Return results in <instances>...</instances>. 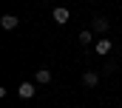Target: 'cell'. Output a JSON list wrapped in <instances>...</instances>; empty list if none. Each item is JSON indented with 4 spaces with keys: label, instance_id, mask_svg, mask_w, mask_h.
I'll list each match as a JSON object with an SVG mask.
<instances>
[{
    "label": "cell",
    "instance_id": "obj_1",
    "mask_svg": "<svg viewBox=\"0 0 122 108\" xmlns=\"http://www.w3.org/2000/svg\"><path fill=\"white\" fill-rule=\"evenodd\" d=\"M108 26H111V23H108V17H102V14H99V17H94L91 31H94V34H108Z\"/></svg>",
    "mask_w": 122,
    "mask_h": 108
},
{
    "label": "cell",
    "instance_id": "obj_2",
    "mask_svg": "<svg viewBox=\"0 0 122 108\" xmlns=\"http://www.w3.org/2000/svg\"><path fill=\"white\" fill-rule=\"evenodd\" d=\"M51 17H54V23H60V26H65V23L71 20V14H68V9H65V6H57V9L51 11Z\"/></svg>",
    "mask_w": 122,
    "mask_h": 108
},
{
    "label": "cell",
    "instance_id": "obj_3",
    "mask_svg": "<svg viewBox=\"0 0 122 108\" xmlns=\"http://www.w3.org/2000/svg\"><path fill=\"white\" fill-rule=\"evenodd\" d=\"M0 26L6 28V31H14V28L20 26V17H14V14H3V17H0Z\"/></svg>",
    "mask_w": 122,
    "mask_h": 108
},
{
    "label": "cell",
    "instance_id": "obj_4",
    "mask_svg": "<svg viewBox=\"0 0 122 108\" xmlns=\"http://www.w3.org/2000/svg\"><path fill=\"white\" fill-rule=\"evenodd\" d=\"M34 91H37V85H34V82H20V85H17V94H20L23 100H31V97H34Z\"/></svg>",
    "mask_w": 122,
    "mask_h": 108
},
{
    "label": "cell",
    "instance_id": "obj_5",
    "mask_svg": "<svg viewBox=\"0 0 122 108\" xmlns=\"http://www.w3.org/2000/svg\"><path fill=\"white\" fill-rule=\"evenodd\" d=\"M94 49H97V54H99V57H105V54L114 49V43H111V40L105 37V40H97V43H94Z\"/></svg>",
    "mask_w": 122,
    "mask_h": 108
},
{
    "label": "cell",
    "instance_id": "obj_6",
    "mask_svg": "<svg viewBox=\"0 0 122 108\" xmlns=\"http://www.w3.org/2000/svg\"><path fill=\"white\" fill-rule=\"evenodd\" d=\"M34 82H37V85H48V82H51V71H48V68H37Z\"/></svg>",
    "mask_w": 122,
    "mask_h": 108
},
{
    "label": "cell",
    "instance_id": "obj_7",
    "mask_svg": "<svg viewBox=\"0 0 122 108\" xmlns=\"http://www.w3.org/2000/svg\"><path fill=\"white\" fill-rule=\"evenodd\" d=\"M97 82H99V74H97V71H85V74H82V85H85V88H94Z\"/></svg>",
    "mask_w": 122,
    "mask_h": 108
},
{
    "label": "cell",
    "instance_id": "obj_8",
    "mask_svg": "<svg viewBox=\"0 0 122 108\" xmlns=\"http://www.w3.org/2000/svg\"><path fill=\"white\" fill-rule=\"evenodd\" d=\"M80 43H82V46L94 43V31H91V28H82V31H80Z\"/></svg>",
    "mask_w": 122,
    "mask_h": 108
}]
</instances>
